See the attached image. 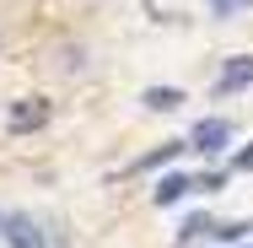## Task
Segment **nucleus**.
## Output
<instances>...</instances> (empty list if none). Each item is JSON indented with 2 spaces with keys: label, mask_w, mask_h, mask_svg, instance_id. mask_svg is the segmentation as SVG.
Listing matches in <instances>:
<instances>
[{
  "label": "nucleus",
  "mask_w": 253,
  "mask_h": 248,
  "mask_svg": "<svg viewBox=\"0 0 253 248\" xmlns=\"http://www.w3.org/2000/svg\"><path fill=\"white\" fill-rule=\"evenodd\" d=\"M226 141H232V124H226V119H200V124L189 130V151H205V156H215Z\"/></svg>",
  "instance_id": "obj_4"
},
{
  "label": "nucleus",
  "mask_w": 253,
  "mask_h": 248,
  "mask_svg": "<svg viewBox=\"0 0 253 248\" xmlns=\"http://www.w3.org/2000/svg\"><path fill=\"white\" fill-rule=\"evenodd\" d=\"M178 151H189V141H167V146H156L151 156H140V162H135V173H146V167H162V162H172Z\"/></svg>",
  "instance_id": "obj_7"
},
{
  "label": "nucleus",
  "mask_w": 253,
  "mask_h": 248,
  "mask_svg": "<svg viewBox=\"0 0 253 248\" xmlns=\"http://www.w3.org/2000/svg\"><path fill=\"white\" fill-rule=\"evenodd\" d=\"M248 248H253V243H248Z\"/></svg>",
  "instance_id": "obj_13"
},
{
  "label": "nucleus",
  "mask_w": 253,
  "mask_h": 248,
  "mask_svg": "<svg viewBox=\"0 0 253 248\" xmlns=\"http://www.w3.org/2000/svg\"><path fill=\"white\" fill-rule=\"evenodd\" d=\"M189 189H194V178H183V173H167V178L156 184V195H151V199H156V205H178Z\"/></svg>",
  "instance_id": "obj_6"
},
{
  "label": "nucleus",
  "mask_w": 253,
  "mask_h": 248,
  "mask_svg": "<svg viewBox=\"0 0 253 248\" xmlns=\"http://www.w3.org/2000/svg\"><path fill=\"white\" fill-rule=\"evenodd\" d=\"M210 5H215V16H232V11L243 5V0H210Z\"/></svg>",
  "instance_id": "obj_11"
},
{
  "label": "nucleus",
  "mask_w": 253,
  "mask_h": 248,
  "mask_svg": "<svg viewBox=\"0 0 253 248\" xmlns=\"http://www.w3.org/2000/svg\"><path fill=\"white\" fill-rule=\"evenodd\" d=\"M0 243L5 248H49V238H43V227H38L33 216L5 210V216H0Z\"/></svg>",
  "instance_id": "obj_1"
},
{
  "label": "nucleus",
  "mask_w": 253,
  "mask_h": 248,
  "mask_svg": "<svg viewBox=\"0 0 253 248\" xmlns=\"http://www.w3.org/2000/svg\"><path fill=\"white\" fill-rule=\"evenodd\" d=\"M140 102H146L151 113H178V108H183V92H178V87H146Z\"/></svg>",
  "instance_id": "obj_5"
},
{
  "label": "nucleus",
  "mask_w": 253,
  "mask_h": 248,
  "mask_svg": "<svg viewBox=\"0 0 253 248\" xmlns=\"http://www.w3.org/2000/svg\"><path fill=\"white\" fill-rule=\"evenodd\" d=\"M232 167H237V173H253V146H248V151H237V162H232Z\"/></svg>",
  "instance_id": "obj_10"
},
{
  "label": "nucleus",
  "mask_w": 253,
  "mask_h": 248,
  "mask_svg": "<svg viewBox=\"0 0 253 248\" xmlns=\"http://www.w3.org/2000/svg\"><path fill=\"white\" fill-rule=\"evenodd\" d=\"M5 124H11L16 135L43 130V124H49V102H43V98H16V102H11V113H5Z\"/></svg>",
  "instance_id": "obj_2"
},
{
  "label": "nucleus",
  "mask_w": 253,
  "mask_h": 248,
  "mask_svg": "<svg viewBox=\"0 0 253 248\" xmlns=\"http://www.w3.org/2000/svg\"><path fill=\"white\" fill-rule=\"evenodd\" d=\"M194 189H205V195L226 189V173H221V167H215V173H200V178H194Z\"/></svg>",
  "instance_id": "obj_8"
},
{
  "label": "nucleus",
  "mask_w": 253,
  "mask_h": 248,
  "mask_svg": "<svg viewBox=\"0 0 253 248\" xmlns=\"http://www.w3.org/2000/svg\"><path fill=\"white\" fill-rule=\"evenodd\" d=\"M243 87H253V54H232L221 65V76H215V98H232Z\"/></svg>",
  "instance_id": "obj_3"
},
{
  "label": "nucleus",
  "mask_w": 253,
  "mask_h": 248,
  "mask_svg": "<svg viewBox=\"0 0 253 248\" xmlns=\"http://www.w3.org/2000/svg\"><path fill=\"white\" fill-rule=\"evenodd\" d=\"M0 216H5V210H0Z\"/></svg>",
  "instance_id": "obj_12"
},
{
  "label": "nucleus",
  "mask_w": 253,
  "mask_h": 248,
  "mask_svg": "<svg viewBox=\"0 0 253 248\" xmlns=\"http://www.w3.org/2000/svg\"><path fill=\"white\" fill-rule=\"evenodd\" d=\"M194 238H210V221H205V216H194V221L183 227V243H194Z\"/></svg>",
  "instance_id": "obj_9"
}]
</instances>
